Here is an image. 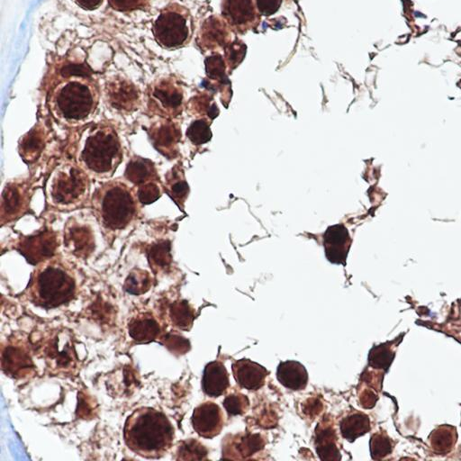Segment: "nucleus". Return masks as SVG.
<instances>
[{
	"mask_svg": "<svg viewBox=\"0 0 461 461\" xmlns=\"http://www.w3.org/2000/svg\"><path fill=\"white\" fill-rule=\"evenodd\" d=\"M377 395L376 391L373 389L364 390L360 396L361 405L365 408H371L376 405L377 400Z\"/></svg>",
	"mask_w": 461,
	"mask_h": 461,
	"instance_id": "obj_45",
	"label": "nucleus"
},
{
	"mask_svg": "<svg viewBox=\"0 0 461 461\" xmlns=\"http://www.w3.org/2000/svg\"><path fill=\"white\" fill-rule=\"evenodd\" d=\"M91 190L89 174L81 165L63 162L53 169L48 179L46 195L48 204L58 209H72L88 200Z\"/></svg>",
	"mask_w": 461,
	"mask_h": 461,
	"instance_id": "obj_6",
	"label": "nucleus"
},
{
	"mask_svg": "<svg viewBox=\"0 0 461 461\" xmlns=\"http://www.w3.org/2000/svg\"><path fill=\"white\" fill-rule=\"evenodd\" d=\"M110 4L115 11L131 12L145 8L148 0H110Z\"/></svg>",
	"mask_w": 461,
	"mask_h": 461,
	"instance_id": "obj_43",
	"label": "nucleus"
},
{
	"mask_svg": "<svg viewBox=\"0 0 461 461\" xmlns=\"http://www.w3.org/2000/svg\"><path fill=\"white\" fill-rule=\"evenodd\" d=\"M147 258L153 273H166L172 264L171 243L168 240L153 242L147 249Z\"/></svg>",
	"mask_w": 461,
	"mask_h": 461,
	"instance_id": "obj_27",
	"label": "nucleus"
},
{
	"mask_svg": "<svg viewBox=\"0 0 461 461\" xmlns=\"http://www.w3.org/2000/svg\"><path fill=\"white\" fill-rule=\"evenodd\" d=\"M47 131L44 124L38 123L19 142L18 152L25 163H34L46 148Z\"/></svg>",
	"mask_w": 461,
	"mask_h": 461,
	"instance_id": "obj_21",
	"label": "nucleus"
},
{
	"mask_svg": "<svg viewBox=\"0 0 461 461\" xmlns=\"http://www.w3.org/2000/svg\"><path fill=\"white\" fill-rule=\"evenodd\" d=\"M246 46L242 41H235L226 47V60L232 69L241 63L245 56Z\"/></svg>",
	"mask_w": 461,
	"mask_h": 461,
	"instance_id": "obj_42",
	"label": "nucleus"
},
{
	"mask_svg": "<svg viewBox=\"0 0 461 461\" xmlns=\"http://www.w3.org/2000/svg\"><path fill=\"white\" fill-rule=\"evenodd\" d=\"M169 316L175 327L190 331L193 325L195 311L188 301L178 300L169 306Z\"/></svg>",
	"mask_w": 461,
	"mask_h": 461,
	"instance_id": "obj_31",
	"label": "nucleus"
},
{
	"mask_svg": "<svg viewBox=\"0 0 461 461\" xmlns=\"http://www.w3.org/2000/svg\"><path fill=\"white\" fill-rule=\"evenodd\" d=\"M256 8L254 0H223L222 14L230 27L242 33L257 25L259 11Z\"/></svg>",
	"mask_w": 461,
	"mask_h": 461,
	"instance_id": "obj_15",
	"label": "nucleus"
},
{
	"mask_svg": "<svg viewBox=\"0 0 461 461\" xmlns=\"http://www.w3.org/2000/svg\"><path fill=\"white\" fill-rule=\"evenodd\" d=\"M277 379L281 385L293 391L306 389L309 374L306 368L299 361H287L278 365Z\"/></svg>",
	"mask_w": 461,
	"mask_h": 461,
	"instance_id": "obj_24",
	"label": "nucleus"
},
{
	"mask_svg": "<svg viewBox=\"0 0 461 461\" xmlns=\"http://www.w3.org/2000/svg\"><path fill=\"white\" fill-rule=\"evenodd\" d=\"M227 24L217 18H208L201 28L200 44L203 49L216 50L228 46Z\"/></svg>",
	"mask_w": 461,
	"mask_h": 461,
	"instance_id": "obj_23",
	"label": "nucleus"
},
{
	"mask_svg": "<svg viewBox=\"0 0 461 461\" xmlns=\"http://www.w3.org/2000/svg\"><path fill=\"white\" fill-rule=\"evenodd\" d=\"M105 98L115 110L121 113H133L141 105L139 89L130 79L115 76L105 84Z\"/></svg>",
	"mask_w": 461,
	"mask_h": 461,
	"instance_id": "obj_11",
	"label": "nucleus"
},
{
	"mask_svg": "<svg viewBox=\"0 0 461 461\" xmlns=\"http://www.w3.org/2000/svg\"><path fill=\"white\" fill-rule=\"evenodd\" d=\"M44 356L48 367L53 370L68 372L75 369V349L65 332H59L46 342L44 347Z\"/></svg>",
	"mask_w": 461,
	"mask_h": 461,
	"instance_id": "obj_13",
	"label": "nucleus"
},
{
	"mask_svg": "<svg viewBox=\"0 0 461 461\" xmlns=\"http://www.w3.org/2000/svg\"><path fill=\"white\" fill-rule=\"evenodd\" d=\"M249 401L247 396L242 394H232L223 401V406L230 415H243L249 408Z\"/></svg>",
	"mask_w": 461,
	"mask_h": 461,
	"instance_id": "obj_41",
	"label": "nucleus"
},
{
	"mask_svg": "<svg viewBox=\"0 0 461 461\" xmlns=\"http://www.w3.org/2000/svg\"><path fill=\"white\" fill-rule=\"evenodd\" d=\"M32 197V186L27 181L6 184L1 197V225L18 220L27 212Z\"/></svg>",
	"mask_w": 461,
	"mask_h": 461,
	"instance_id": "obj_10",
	"label": "nucleus"
},
{
	"mask_svg": "<svg viewBox=\"0 0 461 461\" xmlns=\"http://www.w3.org/2000/svg\"><path fill=\"white\" fill-rule=\"evenodd\" d=\"M239 436L237 435L235 440L233 439L232 443L228 445L229 447H233L236 455L240 456L239 459H245L254 455L264 448V438L259 434H245L238 438Z\"/></svg>",
	"mask_w": 461,
	"mask_h": 461,
	"instance_id": "obj_33",
	"label": "nucleus"
},
{
	"mask_svg": "<svg viewBox=\"0 0 461 461\" xmlns=\"http://www.w3.org/2000/svg\"><path fill=\"white\" fill-rule=\"evenodd\" d=\"M206 72L208 78L223 82L226 79V63L222 56L219 54H213L212 56L206 59Z\"/></svg>",
	"mask_w": 461,
	"mask_h": 461,
	"instance_id": "obj_40",
	"label": "nucleus"
},
{
	"mask_svg": "<svg viewBox=\"0 0 461 461\" xmlns=\"http://www.w3.org/2000/svg\"><path fill=\"white\" fill-rule=\"evenodd\" d=\"M148 136L152 146L162 156L174 159L178 156L181 131L169 118H162L149 128Z\"/></svg>",
	"mask_w": 461,
	"mask_h": 461,
	"instance_id": "obj_14",
	"label": "nucleus"
},
{
	"mask_svg": "<svg viewBox=\"0 0 461 461\" xmlns=\"http://www.w3.org/2000/svg\"><path fill=\"white\" fill-rule=\"evenodd\" d=\"M393 450V441L386 432H377L370 439V453L375 460L385 459Z\"/></svg>",
	"mask_w": 461,
	"mask_h": 461,
	"instance_id": "obj_36",
	"label": "nucleus"
},
{
	"mask_svg": "<svg viewBox=\"0 0 461 461\" xmlns=\"http://www.w3.org/2000/svg\"><path fill=\"white\" fill-rule=\"evenodd\" d=\"M77 280L69 265L56 258L37 266L27 288V297L34 306L53 309L74 299Z\"/></svg>",
	"mask_w": 461,
	"mask_h": 461,
	"instance_id": "obj_3",
	"label": "nucleus"
},
{
	"mask_svg": "<svg viewBox=\"0 0 461 461\" xmlns=\"http://www.w3.org/2000/svg\"><path fill=\"white\" fill-rule=\"evenodd\" d=\"M59 242L52 229L44 228L24 236L17 243V249L28 264L38 266L54 258Z\"/></svg>",
	"mask_w": 461,
	"mask_h": 461,
	"instance_id": "obj_9",
	"label": "nucleus"
},
{
	"mask_svg": "<svg viewBox=\"0 0 461 461\" xmlns=\"http://www.w3.org/2000/svg\"><path fill=\"white\" fill-rule=\"evenodd\" d=\"M1 366L6 376L15 379L30 377L35 370L29 348L20 342H11L3 347Z\"/></svg>",
	"mask_w": 461,
	"mask_h": 461,
	"instance_id": "obj_12",
	"label": "nucleus"
},
{
	"mask_svg": "<svg viewBox=\"0 0 461 461\" xmlns=\"http://www.w3.org/2000/svg\"><path fill=\"white\" fill-rule=\"evenodd\" d=\"M148 108L152 113L162 118L177 117L183 107V91L177 79L165 77L156 79L147 89Z\"/></svg>",
	"mask_w": 461,
	"mask_h": 461,
	"instance_id": "obj_8",
	"label": "nucleus"
},
{
	"mask_svg": "<svg viewBox=\"0 0 461 461\" xmlns=\"http://www.w3.org/2000/svg\"><path fill=\"white\" fill-rule=\"evenodd\" d=\"M233 377L242 389L255 391L264 386L268 371L261 365L249 360H239L233 364Z\"/></svg>",
	"mask_w": 461,
	"mask_h": 461,
	"instance_id": "obj_19",
	"label": "nucleus"
},
{
	"mask_svg": "<svg viewBox=\"0 0 461 461\" xmlns=\"http://www.w3.org/2000/svg\"><path fill=\"white\" fill-rule=\"evenodd\" d=\"M136 192L121 181L102 184L92 195L96 217L105 230L119 232L132 225L139 213Z\"/></svg>",
	"mask_w": 461,
	"mask_h": 461,
	"instance_id": "obj_5",
	"label": "nucleus"
},
{
	"mask_svg": "<svg viewBox=\"0 0 461 461\" xmlns=\"http://www.w3.org/2000/svg\"><path fill=\"white\" fill-rule=\"evenodd\" d=\"M64 246L77 258H89L96 247L95 235L91 227L75 220L70 221L64 228Z\"/></svg>",
	"mask_w": 461,
	"mask_h": 461,
	"instance_id": "obj_16",
	"label": "nucleus"
},
{
	"mask_svg": "<svg viewBox=\"0 0 461 461\" xmlns=\"http://www.w3.org/2000/svg\"><path fill=\"white\" fill-rule=\"evenodd\" d=\"M123 156L119 136L110 124H96L83 134L78 161L89 175L111 177L123 161Z\"/></svg>",
	"mask_w": 461,
	"mask_h": 461,
	"instance_id": "obj_4",
	"label": "nucleus"
},
{
	"mask_svg": "<svg viewBox=\"0 0 461 461\" xmlns=\"http://www.w3.org/2000/svg\"><path fill=\"white\" fill-rule=\"evenodd\" d=\"M49 98L54 117L69 126H78L92 117L97 110L99 92L91 76L63 77Z\"/></svg>",
	"mask_w": 461,
	"mask_h": 461,
	"instance_id": "obj_2",
	"label": "nucleus"
},
{
	"mask_svg": "<svg viewBox=\"0 0 461 461\" xmlns=\"http://www.w3.org/2000/svg\"><path fill=\"white\" fill-rule=\"evenodd\" d=\"M153 280L148 271L142 268H134L128 275L124 283V290L134 296H141L152 288Z\"/></svg>",
	"mask_w": 461,
	"mask_h": 461,
	"instance_id": "obj_32",
	"label": "nucleus"
},
{
	"mask_svg": "<svg viewBox=\"0 0 461 461\" xmlns=\"http://www.w3.org/2000/svg\"><path fill=\"white\" fill-rule=\"evenodd\" d=\"M161 344L168 349L172 354L184 355L190 351L191 346L190 341L178 332H168L161 336Z\"/></svg>",
	"mask_w": 461,
	"mask_h": 461,
	"instance_id": "obj_37",
	"label": "nucleus"
},
{
	"mask_svg": "<svg viewBox=\"0 0 461 461\" xmlns=\"http://www.w3.org/2000/svg\"><path fill=\"white\" fill-rule=\"evenodd\" d=\"M317 454L323 460H340V450L337 446V436L332 425L319 424L316 430Z\"/></svg>",
	"mask_w": 461,
	"mask_h": 461,
	"instance_id": "obj_26",
	"label": "nucleus"
},
{
	"mask_svg": "<svg viewBox=\"0 0 461 461\" xmlns=\"http://www.w3.org/2000/svg\"><path fill=\"white\" fill-rule=\"evenodd\" d=\"M152 31L157 43L162 47L173 49L184 46L190 41L192 32L190 12L177 3L165 6L157 18Z\"/></svg>",
	"mask_w": 461,
	"mask_h": 461,
	"instance_id": "obj_7",
	"label": "nucleus"
},
{
	"mask_svg": "<svg viewBox=\"0 0 461 461\" xmlns=\"http://www.w3.org/2000/svg\"><path fill=\"white\" fill-rule=\"evenodd\" d=\"M165 190L179 207L184 206L190 188L184 178L183 172L178 166H175L165 176Z\"/></svg>",
	"mask_w": 461,
	"mask_h": 461,
	"instance_id": "obj_29",
	"label": "nucleus"
},
{
	"mask_svg": "<svg viewBox=\"0 0 461 461\" xmlns=\"http://www.w3.org/2000/svg\"><path fill=\"white\" fill-rule=\"evenodd\" d=\"M428 440L431 449L434 453L441 455L449 454L457 443V429L451 425H440L431 432Z\"/></svg>",
	"mask_w": 461,
	"mask_h": 461,
	"instance_id": "obj_28",
	"label": "nucleus"
},
{
	"mask_svg": "<svg viewBox=\"0 0 461 461\" xmlns=\"http://www.w3.org/2000/svg\"><path fill=\"white\" fill-rule=\"evenodd\" d=\"M395 355L391 342L375 346L370 352L369 365L374 370L387 371L391 366Z\"/></svg>",
	"mask_w": 461,
	"mask_h": 461,
	"instance_id": "obj_34",
	"label": "nucleus"
},
{
	"mask_svg": "<svg viewBox=\"0 0 461 461\" xmlns=\"http://www.w3.org/2000/svg\"><path fill=\"white\" fill-rule=\"evenodd\" d=\"M130 337L138 344H148L161 338L162 327L158 320L150 313H141L128 323Z\"/></svg>",
	"mask_w": 461,
	"mask_h": 461,
	"instance_id": "obj_20",
	"label": "nucleus"
},
{
	"mask_svg": "<svg viewBox=\"0 0 461 461\" xmlns=\"http://www.w3.org/2000/svg\"><path fill=\"white\" fill-rule=\"evenodd\" d=\"M229 376L225 365L220 361H213L204 368L202 389L210 398H219L229 389Z\"/></svg>",
	"mask_w": 461,
	"mask_h": 461,
	"instance_id": "obj_22",
	"label": "nucleus"
},
{
	"mask_svg": "<svg viewBox=\"0 0 461 461\" xmlns=\"http://www.w3.org/2000/svg\"><path fill=\"white\" fill-rule=\"evenodd\" d=\"M124 178L137 187L159 179L155 163L139 156L131 159L124 172Z\"/></svg>",
	"mask_w": 461,
	"mask_h": 461,
	"instance_id": "obj_25",
	"label": "nucleus"
},
{
	"mask_svg": "<svg viewBox=\"0 0 461 461\" xmlns=\"http://www.w3.org/2000/svg\"><path fill=\"white\" fill-rule=\"evenodd\" d=\"M281 2L283 0H256V6L259 14L268 17L280 9Z\"/></svg>",
	"mask_w": 461,
	"mask_h": 461,
	"instance_id": "obj_44",
	"label": "nucleus"
},
{
	"mask_svg": "<svg viewBox=\"0 0 461 461\" xmlns=\"http://www.w3.org/2000/svg\"><path fill=\"white\" fill-rule=\"evenodd\" d=\"M163 190L158 181H150L149 183L139 186L136 191L137 197L141 204H147L155 203L162 196Z\"/></svg>",
	"mask_w": 461,
	"mask_h": 461,
	"instance_id": "obj_39",
	"label": "nucleus"
},
{
	"mask_svg": "<svg viewBox=\"0 0 461 461\" xmlns=\"http://www.w3.org/2000/svg\"><path fill=\"white\" fill-rule=\"evenodd\" d=\"M351 243L350 235L344 226L328 227L323 235L326 258L332 264H345Z\"/></svg>",
	"mask_w": 461,
	"mask_h": 461,
	"instance_id": "obj_18",
	"label": "nucleus"
},
{
	"mask_svg": "<svg viewBox=\"0 0 461 461\" xmlns=\"http://www.w3.org/2000/svg\"><path fill=\"white\" fill-rule=\"evenodd\" d=\"M187 136L192 143L196 145L209 142L212 138L210 127L204 120L194 121L188 128Z\"/></svg>",
	"mask_w": 461,
	"mask_h": 461,
	"instance_id": "obj_38",
	"label": "nucleus"
},
{
	"mask_svg": "<svg viewBox=\"0 0 461 461\" xmlns=\"http://www.w3.org/2000/svg\"><path fill=\"white\" fill-rule=\"evenodd\" d=\"M207 457V450L195 439H188L179 443L176 451L177 460H203Z\"/></svg>",
	"mask_w": 461,
	"mask_h": 461,
	"instance_id": "obj_35",
	"label": "nucleus"
},
{
	"mask_svg": "<svg viewBox=\"0 0 461 461\" xmlns=\"http://www.w3.org/2000/svg\"><path fill=\"white\" fill-rule=\"evenodd\" d=\"M77 5L85 11H94L102 4L103 0H74Z\"/></svg>",
	"mask_w": 461,
	"mask_h": 461,
	"instance_id": "obj_46",
	"label": "nucleus"
},
{
	"mask_svg": "<svg viewBox=\"0 0 461 461\" xmlns=\"http://www.w3.org/2000/svg\"><path fill=\"white\" fill-rule=\"evenodd\" d=\"M191 422L200 436L213 439L220 434L223 427L222 410L213 402L201 403L195 408Z\"/></svg>",
	"mask_w": 461,
	"mask_h": 461,
	"instance_id": "obj_17",
	"label": "nucleus"
},
{
	"mask_svg": "<svg viewBox=\"0 0 461 461\" xmlns=\"http://www.w3.org/2000/svg\"><path fill=\"white\" fill-rule=\"evenodd\" d=\"M340 427L342 437L352 443L370 431V417L363 413H352L342 419Z\"/></svg>",
	"mask_w": 461,
	"mask_h": 461,
	"instance_id": "obj_30",
	"label": "nucleus"
},
{
	"mask_svg": "<svg viewBox=\"0 0 461 461\" xmlns=\"http://www.w3.org/2000/svg\"><path fill=\"white\" fill-rule=\"evenodd\" d=\"M123 436L128 449L136 455L161 459L171 449L175 431L162 412L143 406L126 418Z\"/></svg>",
	"mask_w": 461,
	"mask_h": 461,
	"instance_id": "obj_1",
	"label": "nucleus"
}]
</instances>
